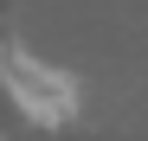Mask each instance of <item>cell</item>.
Listing matches in <instances>:
<instances>
[{
    "label": "cell",
    "mask_w": 148,
    "mask_h": 141,
    "mask_svg": "<svg viewBox=\"0 0 148 141\" xmlns=\"http://www.w3.org/2000/svg\"><path fill=\"white\" fill-rule=\"evenodd\" d=\"M13 96L26 103V109H39V115H64L71 109V83L58 77V70H45V64H19L13 58Z\"/></svg>",
    "instance_id": "obj_1"
}]
</instances>
